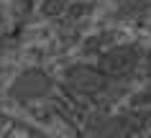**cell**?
Instances as JSON below:
<instances>
[{
    "label": "cell",
    "instance_id": "obj_1",
    "mask_svg": "<svg viewBox=\"0 0 151 138\" xmlns=\"http://www.w3.org/2000/svg\"><path fill=\"white\" fill-rule=\"evenodd\" d=\"M54 87V82L51 77L39 69H28L13 82V87H10V95L16 100H39V97H46L49 92Z\"/></svg>",
    "mask_w": 151,
    "mask_h": 138
},
{
    "label": "cell",
    "instance_id": "obj_2",
    "mask_svg": "<svg viewBox=\"0 0 151 138\" xmlns=\"http://www.w3.org/2000/svg\"><path fill=\"white\" fill-rule=\"evenodd\" d=\"M138 59H141V54H138L136 46H115L103 56V69L100 72L105 77H123V74L136 69Z\"/></svg>",
    "mask_w": 151,
    "mask_h": 138
},
{
    "label": "cell",
    "instance_id": "obj_3",
    "mask_svg": "<svg viewBox=\"0 0 151 138\" xmlns=\"http://www.w3.org/2000/svg\"><path fill=\"white\" fill-rule=\"evenodd\" d=\"M64 77H67V84L72 89L82 92V95H97L108 84V77L100 69H92V66H72V69H67Z\"/></svg>",
    "mask_w": 151,
    "mask_h": 138
},
{
    "label": "cell",
    "instance_id": "obj_4",
    "mask_svg": "<svg viewBox=\"0 0 151 138\" xmlns=\"http://www.w3.org/2000/svg\"><path fill=\"white\" fill-rule=\"evenodd\" d=\"M131 133V125H128L126 118H95V120L87 125V136L90 138H126Z\"/></svg>",
    "mask_w": 151,
    "mask_h": 138
},
{
    "label": "cell",
    "instance_id": "obj_5",
    "mask_svg": "<svg viewBox=\"0 0 151 138\" xmlns=\"http://www.w3.org/2000/svg\"><path fill=\"white\" fill-rule=\"evenodd\" d=\"M146 74L151 77V49H149V56H146Z\"/></svg>",
    "mask_w": 151,
    "mask_h": 138
}]
</instances>
